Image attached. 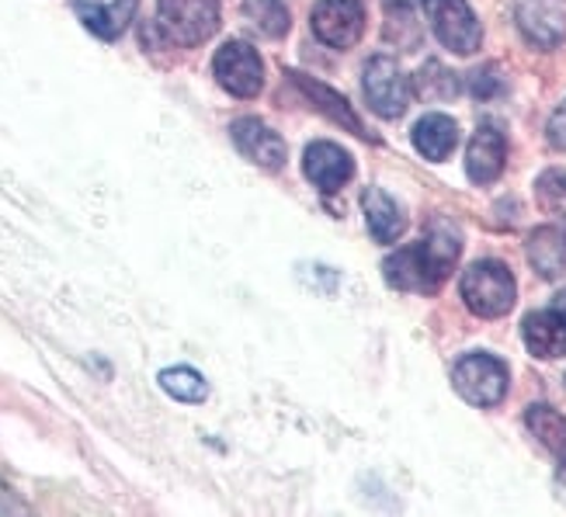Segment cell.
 Wrapping results in <instances>:
<instances>
[{
  "label": "cell",
  "mask_w": 566,
  "mask_h": 517,
  "mask_svg": "<svg viewBox=\"0 0 566 517\" xmlns=\"http://www.w3.org/2000/svg\"><path fill=\"white\" fill-rule=\"evenodd\" d=\"M417 91H421L424 97H452V94L459 91L455 73L441 70L438 63H428L421 77H417Z\"/></svg>",
  "instance_id": "603a6c76"
},
{
  "label": "cell",
  "mask_w": 566,
  "mask_h": 517,
  "mask_svg": "<svg viewBox=\"0 0 566 517\" xmlns=\"http://www.w3.org/2000/svg\"><path fill=\"white\" fill-rule=\"evenodd\" d=\"M538 205H543L549 215H563L566 219V175L563 170H546L535 184Z\"/></svg>",
  "instance_id": "7402d4cb"
},
{
  "label": "cell",
  "mask_w": 566,
  "mask_h": 517,
  "mask_svg": "<svg viewBox=\"0 0 566 517\" xmlns=\"http://www.w3.org/2000/svg\"><path fill=\"white\" fill-rule=\"evenodd\" d=\"M313 32L334 49H352L365 32V8L358 0H319L313 8Z\"/></svg>",
  "instance_id": "ba28073f"
},
{
  "label": "cell",
  "mask_w": 566,
  "mask_h": 517,
  "mask_svg": "<svg viewBox=\"0 0 566 517\" xmlns=\"http://www.w3.org/2000/svg\"><path fill=\"white\" fill-rule=\"evenodd\" d=\"M243 18L264 39H282L289 32V11L282 0H248L243 4Z\"/></svg>",
  "instance_id": "d6986e66"
},
{
  "label": "cell",
  "mask_w": 566,
  "mask_h": 517,
  "mask_svg": "<svg viewBox=\"0 0 566 517\" xmlns=\"http://www.w3.org/2000/svg\"><path fill=\"white\" fill-rule=\"evenodd\" d=\"M525 344L535 358H563L566 355V316L556 309L525 316Z\"/></svg>",
  "instance_id": "9a60e30c"
},
{
  "label": "cell",
  "mask_w": 566,
  "mask_h": 517,
  "mask_svg": "<svg viewBox=\"0 0 566 517\" xmlns=\"http://www.w3.org/2000/svg\"><path fill=\"white\" fill-rule=\"evenodd\" d=\"M361 209H365V223L368 233H373L379 243H397L407 230V215L397 205L392 194H386L382 188H368L361 194Z\"/></svg>",
  "instance_id": "5bb4252c"
},
{
  "label": "cell",
  "mask_w": 566,
  "mask_h": 517,
  "mask_svg": "<svg viewBox=\"0 0 566 517\" xmlns=\"http://www.w3.org/2000/svg\"><path fill=\"white\" fill-rule=\"evenodd\" d=\"M455 143H459V126L449 115L431 112L413 126V146L428 160H446L455 150Z\"/></svg>",
  "instance_id": "2e32d148"
},
{
  "label": "cell",
  "mask_w": 566,
  "mask_h": 517,
  "mask_svg": "<svg viewBox=\"0 0 566 517\" xmlns=\"http://www.w3.org/2000/svg\"><path fill=\"white\" fill-rule=\"evenodd\" d=\"M556 486H559V494L566 497V462H559V469H556Z\"/></svg>",
  "instance_id": "484cf974"
},
{
  "label": "cell",
  "mask_w": 566,
  "mask_h": 517,
  "mask_svg": "<svg viewBox=\"0 0 566 517\" xmlns=\"http://www.w3.org/2000/svg\"><path fill=\"white\" fill-rule=\"evenodd\" d=\"M497 87H501V81L494 77V70H480V73H476L473 91H476L480 97H490V94H494Z\"/></svg>",
  "instance_id": "d4e9b609"
},
{
  "label": "cell",
  "mask_w": 566,
  "mask_h": 517,
  "mask_svg": "<svg viewBox=\"0 0 566 517\" xmlns=\"http://www.w3.org/2000/svg\"><path fill=\"white\" fill-rule=\"evenodd\" d=\"M0 510H4V507H0Z\"/></svg>",
  "instance_id": "f1b7e54d"
},
{
  "label": "cell",
  "mask_w": 566,
  "mask_h": 517,
  "mask_svg": "<svg viewBox=\"0 0 566 517\" xmlns=\"http://www.w3.org/2000/svg\"><path fill=\"white\" fill-rule=\"evenodd\" d=\"M507 160V139L494 126H480L470 139V150H465V170L476 184H490L501 178Z\"/></svg>",
  "instance_id": "7c38bea8"
},
{
  "label": "cell",
  "mask_w": 566,
  "mask_h": 517,
  "mask_svg": "<svg viewBox=\"0 0 566 517\" xmlns=\"http://www.w3.org/2000/svg\"><path fill=\"white\" fill-rule=\"evenodd\" d=\"M292 81L295 84H300L310 97H313V102H316V108L319 112H327L334 122H340V126L344 129H352V133H358V136H368L365 133V126H361V122H358V115L352 112V105L348 102H344V97L337 94V91H331V87H324V84H316V81H310L306 77V73H292Z\"/></svg>",
  "instance_id": "ac0fdd59"
},
{
  "label": "cell",
  "mask_w": 566,
  "mask_h": 517,
  "mask_svg": "<svg viewBox=\"0 0 566 517\" xmlns=\"http://www.w3.org/2000/svg\"><path fill=\"white\" fill-rule=\"evenodd\" d=\"M160 389L167 392V397H175L178 403H202L209 397V386L206 379L195 372V368H164L160 372Z\"/></svg>",
  "instance_id": "44dd1931"
},
{
  "label": "cell",
  "mask_w": 566,
  "mask_h": 517,
  "mask_svg": "<svg viewBox=\"0 0 566 517\" xmlns=\"http://www.w3.org/2000/svg\"><path fill=\"white\" fill-rule=\"evenodd\" d=\"M553 309H556V313H563V316H566V288H563V292H559V295H556V299H553Z\"/></svg>",
  "instance_id": "4316f807"
},
{
  "label": "cell",
  "mask_w": 566,
  "mask_h": 517,
  "mask_svg": "<svg viewBox=\"0 0 566 517\" xmlns=\"http://www.w3.org/2000/svg\"><path fill=\"white\" fill-rule=\"evenodd\" d=\"M303 170H306V178L316 184V188H324V191H337L352 181V157L340 150L337 143H310L306 146V157H303Z\"/></svg>",
  "instance_id": "8fae6325"
},
{
  "label": "cell",
  "mask_w": 566,
  "mask_h": 517,
  "mask_svg": "<svg viewBox=\"0 0 566 517\" xmlns=\"http://www.w3.org/2000/svg\"><path fill=\"white\" fill-rule=\"evenodd\" d=\"M386 4H389V8H400V11H410V8L417 4V0H386Z\"/></svg>",
  "instance_id": "83f0119b"
},
{
  "label": "cell",
  "mask_w": 566,
  "mask_h": 517,
  "mask_svg": "<svg viewBox=\"0 0 566 517\" xmlns=\"http://www.w3.org/2000/svg\"><path fill=\"white\" fill-rule=\"evenodd\" d=\"M546 133H549V143L556 146V150H566V102L553 112Z\"/></svg>",
  "instance_id": "cb8c5ba5"
},
{
  "label": "cell",
  "mask_w": 566,
  "mask_h": 517,
  "mask_svg": "<svg viewBox=\"0 0 566 517\" xmlns=\"http://www.w3.org/2000/svg\"><path fill=\"white\" fill-rule=\"evenodd\" d=\"M73 11L97 39H118L136 14V0H73Z\"/></svg>",
  "instance_id": "4fadbf2b"
},
{
  "label": "cell",
  "mask_w": 566,
  "mask_h": 517,
  "mask_svg": "<svg viewBox=\"0 0 566 517\" xmlns=\"http://www.w3.org/2000/svg\"><path fill=\"white\" fill-rule=\"evenodd\" d=\"M361 87L368 105L382 118H400L410 105V81L392 56H373L361 70Z\"/></svg>",
  "instance_id": "8992f818"
},
{
  "label": "cell",
  "mask_w": 566,
  "mask_h": 517,
  "mask_svg": "<svg viewBox=\"0 0 566 517\" xmlns=\"http://www.w3.org/2000/svg\"><path fill=\"white\" fill-rule=\"evenodd\" d=\"M157 29L175 45H202L219 29V0H157Z\"/></svg>",
  "instance_id": "3957f363"
},
{
  "label": "cell",
  "mask_w": 566,
  "mask_h": 517,
  "mask_svg": "<svg viewBox=\"0 0 566 517\" xmlns=\"http://www.w3.org/2000/svg\"><path fill=\"white\" fill-rule=\"evenodd\" d=\"M525 424L549 452H566V416L563 413H556L546 403H535L525 413Z\"/></svg>",
  "instance_id": "ffe728a7"
},
{
  "label": "cell",
  "mask_w": 566,
  "mask_h": 517,
  "mask_svg": "<svg viewBox=\"0 0 566 517\" xmlns=\"http://www.w3.org/2000/svg\"><path fill=\"white\" fill-rule=\"evenodd\" d=\"M459 233L449 223H438L421 243L413 247H403L392 257H386V282L392 288H403V292H438L441 282L452 275V267L459 261Z\"/></svg>",
  "instance_id": "6da1fadb"
},
{
  "label": "cell",
  "mask_w": 566,
  "mask_h": 517,
  "mask_svg": "<svg viewBox=\"0 0 566 517\" xmlns=\"http://www.w3.org/2000/svg\"><path fill=\"white\" fill-rule=\"evenodd\" d=\"M424 11L434 29V39L446 45L449 53L470 56L480 49L483 32H480V21L465 0H424Z\"/></svg>",
  "instance_id": "277c9868"
},
{
  "label": "cell",
  "mask_w": 566,
  "mask_h": 517,
  "mask_svg": "<svg viewBox=\"0 0 566 517\" xmlns=\"http://www.w3.org/2000/svg\"><path fill=\"white\" fill-rule=\"evenodd\" d=\"M462 299L476 316L483 319H497L511 313L514 299H518V285L507 264L501 261H476L462 271Z\"/></svg>",
  "instance_id": "7a4b0ae2"
},
{
  "label": "cell",
  "mask_w": 566,
  "mask_h": 517,
  "mask_svg": "<svg viewBox=\"0 0 566 517\" xmlns=\"http://www.w3.org/2000/svg\"><path fill=\"white\" fill-rule=\"evenodd\" d=\"M518 29L532 45L553 49L566 35V11L556 4V0H522L518 4Z\"/></svg>",
  "instance_id": "30bf717a"
},
{
  "label": "cell",
  "mask_w": 566,
  "mask_h": 517,
  "mask_svg": "<svg viewBox=\"0 0 566 517\" xmlns=\"http://www.w3.org/2000/svg\"><path fill=\"white\" fill-rule=\"evenodd\" d=\"M452 382H455L459 397L465 403L497 407L504 400V392H507V368L494 355H465L455 365Z\"/></svg>",
  "instance_id": "5b68a950"
},
{
  "label": "cell",
  "mask_w": 566,
  "mask_h": 517,
  "mask_svg": "<svg viewBox=\"0 0 566 517\" xmlns=\"http://www.w3.org/2000/svg\"><path fill=\"white\" fill-rule=\"evenodd\" d=\"M230 133H233L237 150L251 163H258L264 170H279L285 163V143L279 139V133L268 129L261 118H240V122H233Z\"/></svg>",
  "instance_id": "9c48e42d"
},
{
  "label": "cell",
  "mask_w": 566,
  "mask_h": 517,
  "mask_svg": "<svg viewBox=\"0 0 566 517\" xmlns=\"http://www.w3.org/2000/svg\"><path fill=\"white\" fill-rule=\"evenodd\" d=\"M212 73L223 91L233 97H254L264 87V66L261 56L248 42H227L212 60Z\"/></svg>",
  "instance_id": "52a82bcc"
},
{
  "label": "cell",
  "mask_w": 566,
  "mask_h": 517,
  "mask_svg": "<svg viewBox=\"0 0 566 517\" xmlns=\"http://www.w3.org/2000/svg\"><path fill=\"white\" fill-rule=\"evenodd\" d=\"M528 261L543 278H559L566 271V230L538 226L528 236Z\"/></svg>",
  "instance_id": "e0dca14e"
}]
</instances>
